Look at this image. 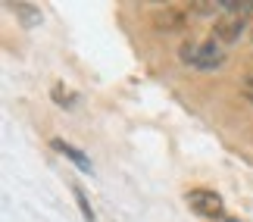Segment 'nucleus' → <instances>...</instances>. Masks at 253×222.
<instances>
[{
	"label": "nucleus",
	"instance_id": "nucleus-1",
	"mask_svg": "<svg viewBox=\"0 0 253 222\" xmlns=\"http://www.w3.org/2000/svg\"><path fill=\"white\" fill-rule=\"evenodd\" d=\"M181 63H188L194 66V69H203V72H212V69H219L222 63H225V53H222V47L216 44V38L212 41H188V44H181Z\"/></svg>",
	"mask_w": 253,
	"mask_h": 222
},
{
	"label": "nucleus",
	"instance_id": "nucleus-2",
	"mask_svg": "<svg viewBox=\"0 0 253 222\" xmlns=\"http://www.w3.org/2000/svg\"><path fill=\"white\" fill-rule=\"evenodd\" d=\"M188 207L194 210L197 216H207V219H222V197L210 188H194L188 191Z\"/></svg>",
	"mask_w": 253,
	"mask_h": 222
},
{
	"label": "nucleus",
	"instance_id": "nucleus-3",
	"mask_svg": "<svg viewBox=\"0 0 253 222\" xmlns=\"http://www.w3.org/2000/svg\"><path fill=\"white\" fill-rule=\"evenodd\" d=\"M244 32V16H225V19H219L216 28H212V35H216V41H235V38Z\"/></svg>",
	"mask_w": 253,
	"mask_h": 222
},
{
	"label": "nucleus",
	"instance_id": "nucleus-4",
	"mask_svg": "<svg viewBox=\"0 0 253 222\" xmlns=\"http://www.w3.org/2000/svg\"><path fill=\"white\" fill-rule=\"evenodd\" d=\"M153 28L157 32H178V28H184V13H178V9H160V13H153Z\"/></svg>",
	"mask_w": 253,
	"mask_h": 222
},
{
	"label": "nucleus",
	"instance_id": "nucleus-5",
	"mask_svg": "<svg viewBox=\"0 0 253 222\" xmlns=\"http://www.w3.org/2000/svg\"><path fill=\"white\" fill-rule=\"evenodd\" d=\"M53 150H60L63 157H69L82 172H91V163H87V157H82L79 147H72V144H66V141H60V138H53Z\"/></svg>",
	"mask_w": 253,
	"mask_h": 222
},
{
	"label": "nucleus",
	"instance_id": "nucleus-6",
	"mask_svg": "<svg viewBox=\"0 0 253 222\" xmlns=\"http://www.w3.org/2000/svg\"><path fill=\"white\" fill-rule=\"evenodd\" d=\"M53 100L60 103V107H75L79 94H75V91H69V88H63V85H56V88H53Z\"/></svg>",
	"mask_w": 253,
	"mask_h": 222
},
{
	"label": "nucleus",
	"instance_id": "nucleus-7",
	"mask_svg": "<svg viewBox=\"0 0 253 222\" xmlns=\"http://www.w3.org/2000/svg\"><path fill=\"white\" fill-rule=\"evenodd\" d=\"M72 191H75V200H79V207H82V213H84V219H87V222H94V213H91V207H87V197H84V191H82L79 185H75Z\"/></svg>",
	"mask_w": 253,
	"mask_h": 222
},
{
	"label": "nucleus",
	"instance_id": "nucleus-8",
	"mask_svg": "<svg viewBox=\"0 0 253 222\" xmlns=\"http://www.w3.org/2000/svg\"><path fill=\"white\" fill-rule=\"evenodd\" d=\"M13 9H16V13H19V16H22V19H25V25H35V22H38V19H41V16H38V13H35V9H28V6H22V3H16Z\"/></svg>",
	"mask_w": 253,
	"mask_h": 222
},
{
	"label": "nucleus",
	"instance_id": "nucleus-9",
	"mask_svg": "<svg viewBox=\"0 0 253 222\" xmlns=\"http://www.w3.org/2000/svg\"><path fill=\"white\" fill-rule=\"evenodd\" d=\"M244 97H247V100H253V75L244 82Z\"/></svg>",
	"mask_w": 253,
	"mask_h": 222
},
{
	"label": "nucleus",
	"instance_id": "nucleus-10",
	"mask_svg": "<svg viewBox=\"0 0 253 222\" xmlns=\"http://www.w3.org/2000/svg\"><path fill=\"white\" fill-rule=\"evenodd\" d=\"M216 222H238L235 216H222V219H216Z\"/></svg>",
	"mask_w": 253,
	"mask_h": 222
}]
</instances>
